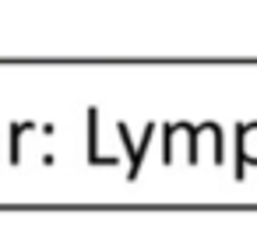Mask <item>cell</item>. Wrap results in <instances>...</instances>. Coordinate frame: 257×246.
I'll return each instance as SVG.
<instances>
[{"mask_svg":"<svg viewBox=\"0 0 257 246\" xmlns=\"http://www.w3.org/2000/svg\"><path fill=\"white\" fill-rule=\"evenodd\" d=\"M239 151H243V158H253L257 162V123L239 134Z\"/></svg>","mask_w":257,"mask_h":246,"instance_id":"cell-1","label":"cell"}]
</instances>
